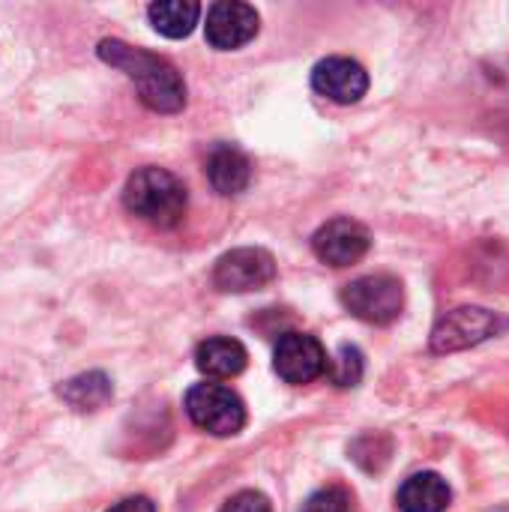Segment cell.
Returning <instances> with one entry per match:
<instances>
[{"instance_id":"cell-18","label":"cell","mask_w":509,"mask_h":512,"mask_svg":"<svg viewBox=\"0 0 509 512\" xmlns=\"http://www.w3.org/2000/svg\"><path fill=\"white\" fill-rule=\"evenodd\" d=\"M219 512H273L270 510V501L261 495V492H240L234 498L225 501V507Z\"/></svg>"},{"instance_id":"cell-13","label":"cell","mask_w":509,"mask_h":512,"mask_svg":"<svg viewBox=\"0 0 509 512\" xmlns=\"http://www.w3.org/2000/svg\"><path fill=\"white\" fill-rule=\"evenodd\" d=\"M450 501H453V492H450L447 480L432 471L414 474L399 489V510L402 512H444L450 507Z\"/></svg>"},{"instance_id":"cell-11","label":"cell","mask_w":509,"mask_h":512,"mask_svg":"<svg viewBox=\"0 0 509 512\" xmlns=\"http://www.w3.org/2000/svg\"><path fill=\"white\" fill-rule=\"evenodd\" d=\"M207 177L219 195H240L252 183V162L243 150L219 144L207 159Z\"/></svg>"},{"instance_id":"cell-12","label":"cell","mask_w":509,"mask_h":512,"mask_svg":"<svg viewBox=\"0 0 509 512\" xmlns=\"http://www.w3.org/2000/svg\"><path fill=\"white\" fill-rule=\"evenodd\" d=\"M246 363H249L246 348L228 336H213V339L201 342L195 351V366L207 378H234L246 369Z\"/></svg>"},{"instance_id":"cell-5","label":"cell","mask_w":509,"mask_h":512,"mask_svg":"<svg viewBox=\"0 0 509 512\" xmlns=\"http://www.w3.org/2000/svg\"><path fill=\"white\" fill-rule=\"evenodd\" d=\"M342 306L366 324H393L405 309V288L396 276H363L342 291Z\"/></svg>"},{"instance_id":"cell-7","label":"cell","mask_w":509,"mask_h":512,"mask_svg":"<svg viewBox=\"0 0 509 512\" xmlns=\"http://www.w3.org/2000/svg\"><path fill=\"white\" fill-rule=\"evenodd\" d=\"M330 360L324 345L300 330L282 333L276 342V354H273V369L285 384H312L315 378H321L327 372Z\"/></svg>"},{"instance_id":"cell-14","label":"cell","mask_w":509,"mask_h":512,"mask_svg":"<svg viewBox=\"0 0 509 512\" xmlns=\"http://www.w3.org/2000/svg\"><path fill=\"white\" fill-rule=\"evenodd\" d=\"M57 393L69 408L84 414V411H99L102 405H108V399L114 396V387L105 372H84L60 384Z\"/></svg>"},{"instance_id":"cell-4","label":"cell","mask_w":509,"mask_h":512,"mask_svg":"<svg viewBox=\"0 0 509 512\" xmlns=\"http://www.w3.org/2000/svg\"><path fill=\"white\" fill-rule=\"evenodd\" d=\"M509 327L507 318L480 306H462L447 312L432 330V351L435 354H456L474 348L492 336H501Z\"/></svg>"},{"instance_id":"cell-2","label":"cell","mask_w":509,"mask_h":512,"mask_svg":"<svg viewBox=\"0 0 509 512\" xmlns=\"http://www.w3.org/2000/svg\"><path fill=\"white\" fill-rule=\"evenodd\" d=\"M123 204L132 216L156 225V228H177L186 216L189 195L180 177L165 168L147 165L138 168L123 189Z\"/></svg>"},{"instance_id":"cell-10","label":"cell","mask_w":509,"mask_h":512,"mask_svg":"<svg viewBox=\"0 0 509 512\" xmlns=\"http://www.w3.org/2000/svg\"><path fill=\"white\" fill-rule=\"evenodd\" d=\"M312 87L336 105H354L369 90V72L351 57H327L312 69Z\"/></svg>"},{"instance_id":"cell-3","label":"cell","mask_w":509,"mask_h":512,"mask_svg":"<svg viewBox=\"0 0 509 512\" xmlns=\"http://www.w3.org/2000/svg\"><path fill=\"white\" fill-rule=\"evenodd\" d=\"M183 408L201 432L216 435V438H231L243 432L246 426L243 399L231 387H222V384H195L186 393Z\"/></svg>"},{"instance_id":"cell-9","label":"cell","mask_w":509,"mask_h":512,"mask_svg":"<svg viewBox=\"0 0 509 512\" xmlns=\"http://www.w3.org/2000/svg\"><path fill=\"white\" fill-rule=\"evenodd\" d=\"M258 33V12L240 0H219L207 12V42L219 51H234Z\"/></svg>"},{"instance_id":"cell-6","label":"cell","mask_w":509,"mask_h":512,"mask_svg":"<svg viewBox=\"0 0 509 512\" xmlns=\"http://www.w3.org/2000/svg\"><path fill=\"white\" fill-rule=\"evenodd\" d=\"M276 279V261L267 249H234L216 261L213 270V285L225 294H249L261 291Z\"/></svg>"},{"instance_id":"cell-17","label":"cell","mask_w":509,"mask_h":512,"mask_svg":"<svg viewBox=\"0 0 509 512\" xmlns=\"http://www.w3.org/2000/svg\"><path fill=\"white\" fill-rule=\"evenodd\" d=\"M300 512H354V504L342 486H327V489L315 492Z\"/></svg>"},{"instance_id":"cell-15","label":"cell","mask_w":509,"mask_h":512,"mask_svg":"<svg viewBox=\"0 0 509 512\" xmlns=\"http://www.w3.org/2000/svg\"><path fill=\"white\" fill-rule=\"evenodd\" d=\"M198 15H201V3H195V0H159V3L147 6L150 24L168 39L189 36L198 24Z\"/></svg>"},{"instance_id":"cell-16","label":"cell","mask_w":509,"mask_h":512,"mask_svg":"<svg viewBox=\"0 0 509 512\" xmlns=\"http://www.w3.org/2000/svg\"><path fill=\"white\" fill-rule=\"evenodd\" d=\"M327 372L336 387H357L363 378V354L354 345H342L339 354L330 360Z\"/></svg>"},{"instance_id":"cell-19","label":"cell","mask_w":509,"mask_h":512,"mask_svg":"<svg viewBox=\"0 0 509 512\" xmlns=\"http://www.w3.org/2000/svg\"><path fill=\"white\" fill-rule=\"evenodd\" d=\"M105 512H156V504L150 498H126V501H120L117 507Z\"/></svg>"},{"instance_id":"cell-8","label":"cell","mask_w":509,"mask_h":512,"mask_svg":"<svg viewBox=\"0 0 509 512\" xmlns=\"http://www.w3.org/2000/svg\"><path fill=\"white\" fill-rule=\"evenodd\" d=\"M369 246H372L369 228L354 219H333L321 225L312 237V252L318 255V261L330 267L357 264L369 252Z\"/></svg>"},{"instance_id":"cell-1","label":"cell","mask_w":509,"mask_h":512,"mask_svg":"<svg viewBox=\"0 0 509 512\" xmlns=\"http://www.w3.org/2000/svg\"><path fill=\"white\" fill-rule=\"evenodd\" d=\"M96 54L108 66L126 72V78L135 81L138 99L150 111H159V114L183 111V105H186V84H183L180 72L165 57L150 54V51L135 48V45H126L120 39H102Z\"/></svg>"}]
</instances>
